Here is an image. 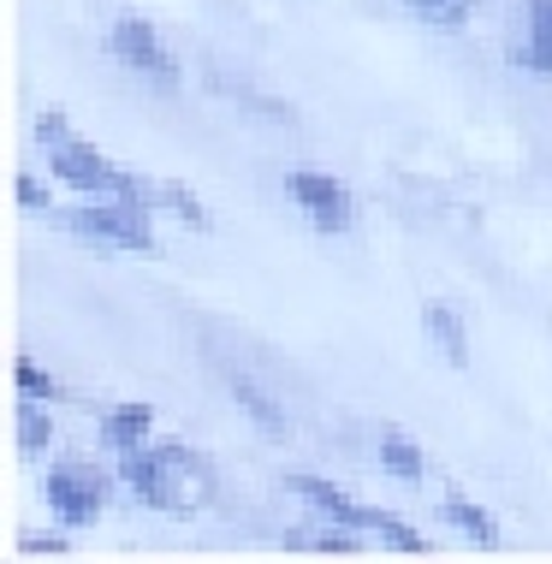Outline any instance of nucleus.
Returning <instances> with one entry per match:
<instances>
[{"label": "nucleus", "mask_w": 552, "mask_h": 564, "mask_svg": "<svg viewBox=\"0 0 552 564\" xmlns=\"http://www.w3.org/2000/svg\"><path fill=\"white\" fill-rule=\"evenodd\" d=\"M440 517H446V523H452V529H457V535H464V541L487 546V553H494V546L505 541V535H499V523H494V511L469 506L464 494H446V499H440Z\"/></svg>", "instance_id": "f8f14e48"}, {"label": "nucleus", "mask_w": 552, "mask_h": 564, "mask_svg": "<svg viewBox=\"0 0 552 564\" xmlns=\"http://www.w3.org/2000/svg\"><path fill=\"white\" fill-rule=\"evenodd\" d=\"M285 487H291L297 499H310V506L327 517V523L368 529V535H380L387 546H398V553H410V558H422V553H427V535H416V529H410L404 517L375 511V506H357V499H350L345 487H333V481H321V476H285Z\"/></svg>", "instance_id": "7ed1b4c3"}, {"label": "nucleus", "mask_w": 552, "mask_h": 564, "mask_svg": "<svg viewBox=\"0 0 552 564\" xmlns=\"http://www.w3.org/2000/svg\"><path fill=\"white\" fill-rule=\"evenodd\" d=\"M285 196L303 208V220L315 232H350L357 226V196H350L345 178L333 173H315V166H291L285 173Z\"/></svg>", "instance_id": "423d86ee"}, {"label": "nucleus", "mask_w": 552, "mask_h": 564, "mask_svg": "<svg viewBox=\"0 0 552 564\" xmlns=\"http://www.w3.org/2000/svg\"><path fill=\"white\" fill-rule=\"evenodd\" d=\"M42 149H48V173L66 191H78V196H119V203H143L149 208V178L113 166L96 143H84L78 131L54 137V143H42Z\"/></svg>", "instance_id": "f03ea898"}, {"label": "nucleus", "mask_w": 552, "mask_h": 564, "mask_svg": "<svg viewBox=\"0 0 552 564\" xmlns=\"http://www.w3.org/2000/svg\"><path fill=\"white\" fill-rule=\"evenodd\" d=\"M226 392H232V404H238L268 440H291V416H285V404L273 399L268 387H256L250 375H232V380H226Z\"/></svg>", "instance_id": "6e6552de"}, {"label": "nucleus", "mask_w": 552, "mask_h": 564, "mask_svg": "<svg viewBox=\"0 0 552 564\" xmlns=\"http://www.w3.org/2000/svg\"><path fill=\"white\" fill-rule=\"evenodd\" d=\"M12 380H19V399H42V404H54V399H66V387L42 369L36 357H19L12 362Z\"/></svg>", "instance_id": "dca6fc26"}, {"label": "nucleus", "mask_w": 552, "mask_h": 564, "mask_svg": "<svg viewBox=\"0 0 552 564\" xmlns=\"http://www.w3.org/2000/svg\"><path fill=\"white\" fill-rule=\"evenodd\" d=\"M107 48H113L119 66L143 72L149 84H161V89H178L184 84V66L173 59V48L161 42V30L149 24L143 12H119L113 30H107Z\"/></svg>", "instance_id": "20e7f679"}, {"label": "nucleus", "mask_w": 552, "mask_h": 564, "mask_svg": "<svg viewBox=\"0 0 552 564\" xmlns=\"http://www.w3.org/2000/svg\"><path fill=\"white\" fill-rule=\"evenodd\" d=\"M42 494H48V511L59 529H89L107 506V476L96 464H78V457H66V464L48 469V481H42Z\"/></svg>", "instance_id": "39448f33"}, {"label": "nucleus", "mask_w": 552, "mask_h": 564, "mask_svg": "<svg viewBox=\"0 0 552 564\" xmlns=\"http://www.w3.org/2000/svg\"><path fill=\"white\" fill-rule=\"evenodd\" d=\"M422 327H427V339H434V350L452 362V369H469V327H464V315H457L452 303H427Z\"/></svg>", "instance_id": "9b49d317"}, {"label": "nucleus", "mask_w": 552, "mask_h": 564, "mask_svg": "<svg viewBox=\"0 0 552 564\" xmlns=\"http://www.w3.org/2000/svg\"><path fill=\"white\" fill-rule=\"evenodd\" d=\"M12 191H19V208H24V215H42V208H48V191H42L30 173H19V185H12Z\"/></svg>", "instance_id": "a211bd4d"}, {"label": "nucleus", "mask_w": 552, "mask_h": 564, "mask_svg": "<svg viewBox=\"0 0 552 564\" xmlns=\"http://www.w3.org/2000/svg\"><path fill=\"white\" fill-rule=\"evenodd\" d=\"M161 464L166 469H173V481L184 487V499H191V506L196 511H203L208 506V499H214V464H208V457L203 452H191V446H178V440H161Z\"/></svg>", "instance_id": "1a4fd4ad"}, {"label": "nucleus", "mask_w": 552, "mask_h": 564, "mask_svg": "<svg viewBox=\"0 0 552 564\" xmlns=\"http://www.w3.org/2000/svg\"><path fill=\"white\" fill-rule=\"evenodd\" d=\"M36 404H42V399H24V404H19V452H24V457H36V452L54 440V422L42 416Z\"/></svg>", "instance_id": "f3484780"}, {"label": "nucleus", "mask_w": 552, "mask_h": 564, "mask_svg": "<svg viewBox=\"0 0 552 564\" xmlns=\"http://www.w3.org/2000/svg\"><path fill=\"white\" fill-rule=\"evenodd\" d=\"M404 12L416 24H434V30H457V24H469V12H475V0H404Z\"/></svg>", "instance_id": "2eb2a0df"}, {"label": "nucleus", "mask_w": 552, "mask_h": 564, "mask_svg": "<svg viewBox=\"0 0 552 564\" xmlns=\"http://www.w3.org/2000/svg\"><path fill=\"white\" fill-rule=\"evenodd\" d=\"M149 429H155V410L149 404H107L101 410V446L107 452H131V446H143Z\"/></svg>", "instance_id": "9d476101"}, {"label": "nucleus", "mask_w": 552, "mask_h": 564, "mask_svg": "<svg viewBox=\"0 0 552 564\" xmlns=\"http://www.w3.org/2000/svg\"><path fill=\"white\" fill-rule=\"evenodd\" d=\"M19 553H24V558H42V553H48V558H66L72 546L59 541V535H48V541H42V535H24V541H19Z\"/></svg>", "instance_id": "6ab92c4d"}, {"label": "nucleus", "mask_w": 552, "mask_h": 564, "mask_svg": "<svg viewBox=\"0 0 552 564\" xmlns=\"http://www.w3.org/2000/svg\"><path fill=\"white\" fill-rule=\"evenodd\" d=\"M380 469H387V476H398V481H427L422 446H416L410 434H398V429L380 434Z\"/></svg>", "instance_id": "ddd939ff"}, {"label": "nucleus", "mask_w": 552, "mask_h": 564, "mask_svg": "<svg viewBox=\"0 0 552 564\" xmlns=\"http://www.w3.org/2000/svg\"><path fill=\"white\" fill-rule=\"evenodd\" d=\"M523 66L552 78V0H529V42H523Z\"/></svg>", "instance_id": "4468645a"}, {"label": "nucleus", "mask_w": 552, "mask_h": 564, "mask_svg": "<svg viewBox=\"0 0 552 564\" xmlns=\"http://www.w3.org/2000/svg\"><path fill=\"white\" fill-rule=\"evenodd\" d=\"M119 481L131 487V499H143L149 511H161V517H191L196 506L184 499V487L173 481V469L161 464V452L155 446H131V452H119Z\"/></svg>", "instance_id": "0eeeda50"}, {"label": "nucleus", "mask_w": 552, "mask_h": 564, "mask_svg": "<svg viewBox=\"0 0 552 564\" xmlns=\"http://www.w3.org/2000/svg\"><path fill=\"white\" fill-rule=\"evenodd\" d=\"M48 220L59 232L84 238V243H107V250H137V256H161V238L149 226L143 203H119V196H89L78 208H48Z\"/></svg>", "instance_id": "f257e3e1"}]
</instances>
